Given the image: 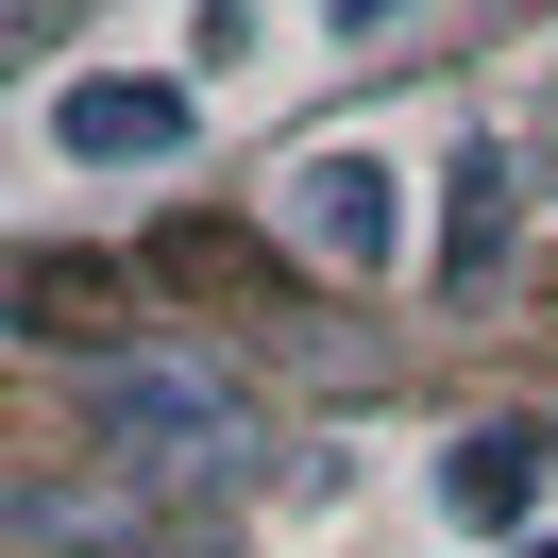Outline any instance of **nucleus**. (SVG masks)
Instances as JSON below:
<instances>
[{"label": "nucleus", "mask_w": 558, "mask_h": 558, "mask_svg": "<svg viewBox=\"0 0 558 558\" xmlns=\"http://www.w3.org/2000/svg\"><path fill=\"white\" fill-rule=\"evenodd\" d=\"M524 490H542V423H457L440 440V508L457 524H524Z\"/></svg>", "instance_id": "4"}, {"label": "nucleus", "mask_w": 558, "mask_h": 558, "mask_svg": "<svg viewBox=\"0 0 558 558\" xmlns=\"http://www.w3.org/2000/svg\"><path fill=\"white\" fill-rule=\"evenodd\" d=\"M288 220H305V254H339V271H389L407 186H389V153H305V170H288Z\"/></svg>", "instance_id": "2"}, {"label": "nucleus", "mask_w": 558, "mask_h": 558, "mask_svg": "<svg viewBox=\"0 0 558 558\" xmlns=\"http://www.w3.org/2000/svg\"><path fill=\"white\" fill-rule=\"evenodd\" d=\"M35 17H51V0H0V69H17V51H35Z\"/></svg>", "instance_id": "6"}, {"label": "nucleus", "mask_w": 558, "mask_h": 558, "mask_svg": "<svg viewBox=\"0 0 558 558\" xmlns=\"http://www.w3.org/2000/svg\"><path fill=\"white\" fill-rule=\"evenodd\" d=\"M508 153H457V204H440V271H490V254H508Z\"/></svg>", "instance_id": "5"}, {"label": "nucleus", "mask_w": 558, "mask_h": 558, "mask_svg": "<svg viewBox=\"0 0 558 558\" xmlns=\"http://www.w3.org/2000/svg\"><path fill=\"white\" fill-rule=\"evenodd\" d=\"M85 407H102V440H119V457H153V474H238V389H220V373L119 355Z\"/></svg>", "instance_id": "1"}, {"label": "nucleus", "mask_w": 558, "mask_h": 558, "mask_svg": "<svg viewBox=\"0 0 558 558\" xmlns=\"http://www.w3.org/2000/svg\"><path fill=\"white\" fill-rule=\"evenodd\" d=\"M508 558H558V542H508Z\"/></svg>", "instance_id": "8"}, {"label": "nucleus", "mask_w": 558, "mask_h": 558, "mask_svg": "<svg viewBox=\"0 0 558 558\" xmlns=\"http://www.w3.org/2000/svg\"><path fill=\"white\" fill-rule=\"evenodd\" d=\"M51 136L102 153V170H153V153H186V85H153V69H85L69 102H51Z\"/></svg>", "instance_id": "3"}, {"label": "nucleus", "mask_w": 558, "mask_h": 558, "mask_svg": "<svg viewBox=\"0 0 558 558\" xmlns=\"http://www.w3.org/2000/svg\"><path fill=\"white\" fill-rule=\"evenodd\" d=\"M322 17H339V35H373V17H407V0H322Z\"/></svg>", "instance_id": "7"}]
</instances>
